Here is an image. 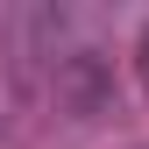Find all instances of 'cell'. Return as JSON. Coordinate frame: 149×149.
<instances>
[{
  "label": "cell",
  "instance_id": "1",
  "mask_svg": "<svg viewBox=\"0 0 149 149\" xmlns=\"http://www.w3.org/2000/svg\"><path fill=\"white\" fill-rule=\"evenodd\" d=\"M135 64H142V78H149V29L135 36Z\"/></svg>",
  "mask_w": 149,
  "mask_h": 149
}]
</instances>
